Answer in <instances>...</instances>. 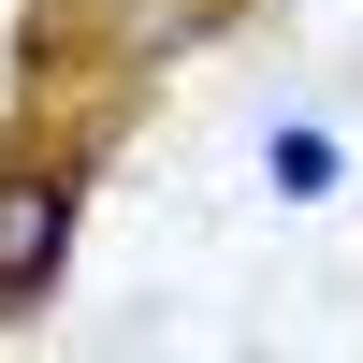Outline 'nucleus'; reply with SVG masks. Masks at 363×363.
I'll return each instance as SVG.
<instances>
[{
    "mask_svg": "<svg viewBox=\"0 0 363 363\" xmlns=\"http://www.w3.org/2000/svg\"><path fill=\"white\" fill-rule=\"evenodd\" d=\"M58 233H73V189H0V320L58 277Z\"/></svg>",
    "mask_w": 363,
    "mask_h": 363,
    "instance_id": "f257e3e1",
    "label": "nucleus"
}]
</instances>
